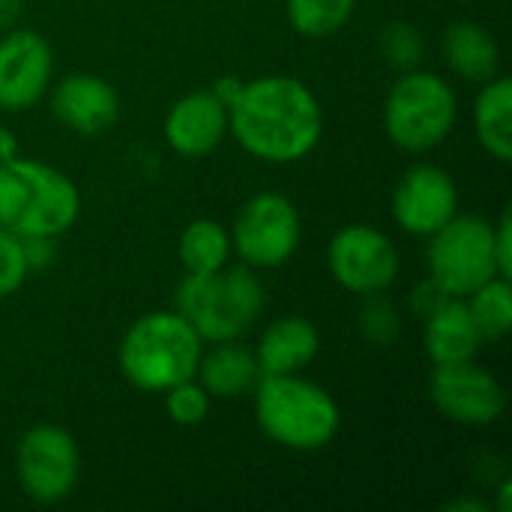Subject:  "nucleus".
<instances>
[{
    "label": "nucleus",
    "instance_id": "6ab92c4d",
    "mask_svg": "<svg viewBox=\"0 0 512 512\" xmlns=\"http://www.w3.org/2000/svg\"><path fill=\"white\" fill-rule=\"evenodd\" d=\"M258 378L261 372L255 351L240 345V339L210 345L195 372V381L210 393V399H240L255 390Z\"/></svg>",
    "mask_w": 512,
    "mask_h": 512
},
{
    "label": "nucleus",
    "instance_id": "393cba45",
    "mask_svg": "<svg viewBox=\"0 0 512 512\" xmlns=\"http://www.w3.org/2000/svg\"><path fill=\"white\" fill-rule=\"evenodd\" d=\"M378 48H381V57L387 60V66L399 69V72H408V69H417L423 63V54H426V42H423V33L408 24V21H393L381 30V39H378Z\"/></svg>",
    "mask_w": 512,
    "mask_h": 512
},
{
    "label": "nucleus",
    "instance_id": "f704fd0d",
    "mask_svg": "<svg viewBox=\"0 0 512 512\" xmlns=\"http://www.w3.org/2000/svg\"><path fill=\"white\" fill-rule=\"evenodd\" d=\"M510 495H512V480H501V486H498V504H495V510L498 512H510Z\"/></svg>",
    "mask_w": 512,
    "mask_h": 512
},
{
    "label": "nucleus",
    "instance_id": "39448f33",
    "mask_svg": "<svg viewBox=\"0 0 512 512\" xmlns=\"http://www.w3.org/2000/svg\"><path fill=\"white\" fill-rule=\"evenodd\" d=\"M267 306L261 276L240 264L213 273H186L174 291V309L192 324L204 345L243 339Z\"/></svg>",
    "mask_w": 512,
    "mask_h": 512
},
{
    "label": "nucleus",
    "instance_id": "412c9836",
    "mask_svg": "<svg viewBox=\"0 0 512 512\" xmlns=\"http://www.w3.org/2000/svg\"><path fill=\"white\" fill-rule=\"evenodd\" d=\"M231 231L216 219H192L177 243V258L186 273H213L231 261Z\"/></svg>",
    "mask_w": 512,
    "mask_h": 512
},
{
    "label": "nucleus",
    "instance_id": "473e14b6",
    "mask_svg": "<svg viewBox=\"0 0 512 512\" xmlns=\"http://www.w3.org/2000/svg\"><path fill=\"white\" fill-rule=\"evenodd\" d=\"M21 6H24V0H0V30L15 27V21L21 15Z\"/></svg>",
    "mask_w": 512,
    "mask_h": 512
},
{
    "label": "nucleus",
    "instance_id": "f257e3e1",
    "mask_svg": "<svg viewBox=\"0 0 512 512\" xmlns=\"http://www.w3.org/2000/svg\"><path fill=\"white\" fill-rule=\"evenodd\" d=\"M228 135L258 162H303L324 135V108L294 75H261L243 84L228 108Z\"/></svg>",
    "mask_w": 512,
    "mask_h": 512
},
{
    "label": "nucleus",
    "instance_id": "72a5a7b5",
    "mask_svg": "<svg viewBox=\"0 0 512 512\" xmlns=\"http://www.w3.org/2000/svg\"><path fill=\"white\" fill-rule=\"evenodd\" d=\"M15 156H18V138H15L12 129L0 126V165L9 162V159H15Z\"/></svg>",
    "mask_w": 512,
    "mask_h": 512
},
{
    "label": "nucleus",
    "instance_id": "f8f14e48",
    "mask_svg": "<svg viewBox=\"0 0 512 512\" xmlns=\"http://www.w3.org/2000/svg\"><path fill=\"white\" fill-rule=\"evenodd\" d=\"M459 213V186L441 165L420 162L408 168L393 186L390 216L408 234L429 240Z\"/></svg>",
    "mask_w": 512,
    "mask_h": 512
},
{
    "label": "nucleus",
    "instance_id": "9d476101",
    "mask_svg": "<svg viewBox=\"0 0 512 512\" xmlns=\"http://www.w3.org/2000/svg\"><path fill=\"white\" fill-rule=\"evenodd\" d=\"M327 270L333 282L354 294H384L396 285L402 258L393 237L375 225L351 222L339 228L327 243Z\"/></svg>",
    "mask_w": 512,
    "mask_h": 512
},
{
    "label": "nucleus",
    "instance_id": "b1692460",
    "mask_svg": "<svg viewBox=\"0 0 512 512\" xmlns=\"http://www.w3.org/2000/svg\"><path fill=\"white\" fill-rule=\"evenodd\" d=\"M360 309H357V330L360 336L375 345V348H390L399 342L402 336V309L384 294H369L360 297Z\"/></svg>",
    "mask_w": 512,
    "mask_h": 512
},
{
    "label": "nucleus",
    "instance_id": "ddd939ff",
    "mask_svg": "<svg viewBox=\"0 0 512 512\" xmlns=\"http://www.w3.org/2000/svg\"><path fill=\"white\" fill-rule=\"evenodd\" d=\"M54 81V51L36 30L9 27L0 36V111L33 108Z\"/></svg>",
    "mask_w": 512,
    "mask_h": 512
},
{
    "label": "nucleus",
    "instance_id": "aec40b11",
    "mask_svg": "<svg viewBox=\"0 0 512 512\" xmlns=\"http://www.w3.org/2000/svg\"><path fill=\"white\" fill-rule=\"evenodd\" d=\"M471 120L477 144L495 162H512V81L507 75L498 72L495 78L480 84Z\"/></svg>",
    "mask_w": 512,
    "mask_h": 512
},
{
    "label": "nucleus",
    "instance_id": "c756f323",
    "mask_svg": "<svg viewBox=\"0 0 512 512\" xmlns=\"http://www.w3.org/2000/svg\"><path fill=\"white\" fill-rule=\"evenodd\" d=\"M54 246H57L54 237H24V255H27L30 273H39L54 261V255H57Z\"/></svg>",
    "mask_w": 512,
    "mask_h": 512
},
{
    "label": "nucleus",
    "instance_id": "f3484780",
    "mask_svg": "<svg viewBox=\"0 0 512 512\" xmlns=\"http://www.w3.org/2000/svg\"><path fill=\"white\" fill-rule=\"evenodd\" d=\"M423 345L432 366L477 360L483 336L462 297H447L432 315L423 318Z\"/></svg>",
    "mask_w": 512,
    "mask_h": 512
},
{
    "label": "nucleus",
    "instance_id": "a211bd4d",
    "mask_svg": "<svg viewBox=\"0 0 512 512\" xmlns=\"http://www.w3.org/2000/svg\"><path fill=\"white\" fill-rule=\"evenodd\" d=\"M444 60L462 81L486 84L501 72V48L489 27L477 21H453L444 30Z\"/></svg>",
    "mask_w": 512,
    "mask_h": 512
},
{
    "label": "nucleus",
    "instance_id": "7ed1b4c3",
    "mask_svg": "<svg viewBox=\"0 0 512 512\" xmlns=\"http://www.w3.org/2000/svg\"><path fill=\"white\" fill-rule=\"evenodd\" d=\"M204 339L177 309H156L129 324L117 345L120 375L141 393H165L195 378Z\"/></svg>",
    "mask_w": 512,
    "mask_h": 512
},
{
    "label": "nucleus",
    "instance_id": "9b49d317",
    "mask_svg": "<svg viewBox=\"0 0 512 512\" xmlns=\"http://www.w3.org/2000/svg\"><path fill=\"white\" fill-rule=\"evenodd\" d=\"M429 399L441 417L468 429L495 426L507 411L504 384L477 360L435 366L429 375Z\"/></svg>",
    "mask_w": 512,
    "mask_h": 512
},
{
    "label": "nucleus",
    "instance_id": "dca6fc26",
    "mask_svg": "<svg viewBox=\"0 0 512 512\" xmlns=\"http://www.w3.org/2000/svg\"><path fill=\"white\" fill-rule=\"evenodd\" d=\"M321 354V333L306 315H282L270 321L255 345L261 375H297Z\"/></svg>",
    "mask_w": 512,
    "mask_h": 512
},
{
    "label": "nucleus",
    "instance_id": "7c9ffc66",
    "mask_svg": "<svg viewBox=\"0 0 512 512\" xmlns=\"http://www.w3.org/2000/svg\"><path fill=\"white\" fill-rule=\"evenodd\" d=\"M243 78H237V75H222V78H216V84L210 87L213 93H216V99L225 105V108H231L234 102H237V96H240V90H243Z\"/></svg>",
    "mask_w": 512,
    "mask_h": 512
},
{
    "label": "nucleus",
    "instance_id": "0eeeda50",
    "mask_svg": "<svg viewBox=\"0 0 512 512\" xmlns=\"http://www.w3.org/2000/svg\"><path fill=\"white\" fill-rule=\"evenodd\" d=\"M426 267L438 288L465 300L498 276L495 225L477 213H456L441 231L429 237Z\"/></svg>",
    "mask_w": 512,
    "mask_h": 512
},
{
    "label": "nucleus",
    "instance_id": "423d86ee",
    "mask_svg": "<svg viewBox=\"0 0 512 512\" xmlns=\"http://www.w3.org/2000/svg\"><path fill=\"white\" fill-rule=\"evenodd\" d=\"M459 120V96L447 78L429 69H408L384 99V132L405 153L441 147Z\"/></svg>",
    "mask_w": 512,
    "mask_h": 512
},
{
    "label": "nucleus",
    "instance_id": "c85d7f7f",
    "mask_svg": "<svg viewBox=\"0 0 512 512\" xmlns=\"http://www.w3.org/2000/svg\"><path fill=\"white\" fill-rule=\"evenodd\" d=\"M450 294L444 291V288H438L429 276L411 291V312L417 315V318H426V315H432L444 300H447Z\"/></svg>",
    "mask_w": 512,
    "mask_h": 512
},
{
    "label": "nucleus",
    "instance_id": "2f4dec72",
    "mask_svg": "<svg viewBox=\"0 0 512 512\" xmlns=\"http://www.w3.org/2000/svg\"><path fill=\"white\" fill-rule=\"evenodd\" d=\"M444 510L447 512H486L489 510V501H483V498H474V495H459V498L447 501V504H444Z\"/></svg>",
    "mask_w": 512,
    "mask_h": 512
},
{
    "label": "nucleus",
    "instance_id": "1a4fd4ad",
    "mask_svg": "<svg viewBox=\"0 0 512 512\" xmlns=\"http://www.w3.org/2000/svg\"><path fill=\"white\" fill-rule=\"evenodd\" d=\"M15 477L36 504L66 501L81 480V453L75 438L57 423L30 426L15 447Z\"/></svg>",
    "mask_w": 512,
    "mask_h": 512
},
{
    "label": "nucleus",
    "instance_id": "4468645a",
    "mask_svg": "<svg viewBox=\"0 0 512 512\" xmlns=\"http://www.w3.org/2000/svg\"><path fill=\"white\" fill-rule=\"evenodd\" d=\"M48 105L57 123H63L75 135H99L108 132L120 117V96L96 72H72L63 75L54 87H48Z\"/></svg>",
    "mask_w": 512,
    "mask_h": 512
},
{
    "label": "nucleus",
    "instance_id": "6e6552de",
    "mask_svg": "<svg viewBox=\"0 0 512 512\" xmlns=\"http://www.w3.org/2000/svg\"><path fill=\"white\" fill-rule=\"evenodd\" d=\"M303 240L297 204L276 189L255 192L231 225V249L252 270H276L288 264Z\"/></svg>",
    "mask_w": 512,
    "mask_h": 512
},
{
    "label": "nucleus",
    "instance_id": "f03ea898",
    "mask_svg": "<svg viewBox=\"0 0 512 512\" xmlns=\"http://www.w3.org/2000/svg\"><path fill=\"white\" fill-rule=\"evenodd\" d=\"M255 420L267 441L291 453H318L342 429L339 402L318 381L297 375H261L255 384Z\"/></svg>",
    "mask_w": 512,
    "mask_h": 512
},
{
    "label": "nucleus",
    "instance_id": "4be33fe9",
    "mask_svg": "<svg viewBox=\"0 0 512 512\" xmlns=\"http://www.w3.org/2000/svg\"><path fill=\"white\" fill-rule=\"evenodd\" d=\"M483 342H501L512 330V282L504 276L489 279L465 297Z\"/></svg>",
    "mask_w": 512,
    "mask_h": 512
},
{
    "label": "nucleus",
    "instance_id": "a878e982",
    "mask_svg": "<svg viewBox=\"0 0 512 512\" xmlns=\"http://www.w3.org/2000/svg\"><path fill=\"white\" fill-rule=\"evenodd\" d=\"M162 396H165V414L177 426H201L210 414V405H213L210 393L195 378L174 384Z\"/></svg>",
    "mask_w": 512,
    "mask_h": 512
},
{
    "label": "nucleus",
    "instance_id": "bb28decb",
    "mask_svg": "<svg viewBox=\"0 0 512 512\" xmlns=\"http://www.w3.org/2000/svg\"><path fill=\"white\" fill-rule=\"evenodd\" d=\"M27 276H30V267L24 255V240L0 228V300L12 297L27 282Z\"/></svg>",
    "mask_w": 512,
    "mask_h": 512
},
{
    "label": "nucleus",
    "instance_id": "2eb2a0df",
    "mask_svg": "<svg viewBox=\"0 0 512 512\" xmlns=\"http://www.w3.org/2000/svg\"><path fill=\"white\" fill-rule=\"evenodd\" d=\"M162 135L177 156L204 159L228 135V108L216 99L213 90H192L168 108Z\"/></svg>",
    "mask_w": 512,
    "mask_h": 512
},
{
    "label": "nucleus",
    "instance_id": "cd10ccee",
    "mask_svg": "<svg viewBox=\"0 0 512 512\" xmlns=\"http://www.w3.org/2000/svg\"><path fill=\"white\" fill-rule=\"evenodd\" d=\"M495 225V264H498V276L512 279V210L504 207L501 219L492 222Z\"/></svg>",
    "mask_w": 512,
    "mask_h": 512
},
{
    "label": "nucleus",
    "instance_id": "20e7f679",
    "mask_svg": "<svg viewBox=\"0 0 512 512\" xmlns=\"http://www.w3.org/2000/svg\"><path fill=\"white\" fill-rule=\"evenodd\" d=\"M81 216V189L54 165L15 156L0 165V228L15 237H63Z\"/></svg>",
    "mask_w": 512,
    "mask_h": 512
},
{
    "label": "nucleus",
    "instance_id": "5701e85b",
    "mask_svg": "<svg viewBox=\"0 0 512 512\" xmlns=\"http://www.w3.org/2000/svg\"><path fill=\"white\" fill-rule=\"evenodd\" d=\"M357 12V0H285L288 24L306 39L336 36Z\"/></svg>",
    "mask_w": 512,
    "mask_h": 512
}]
</instances>
